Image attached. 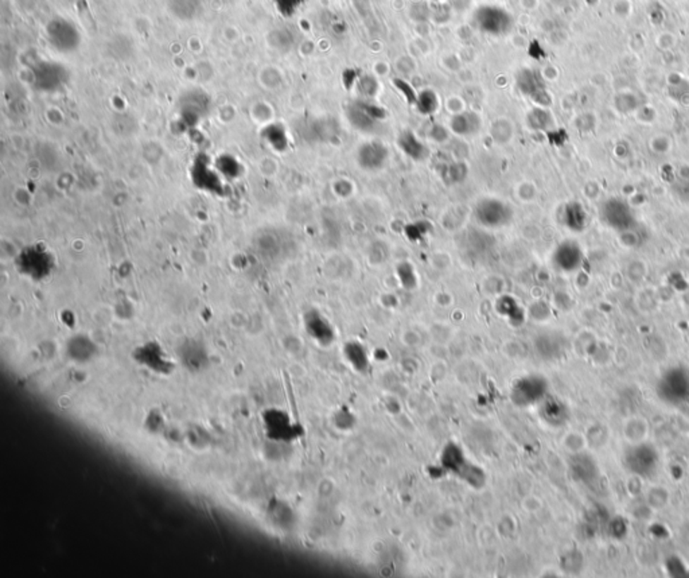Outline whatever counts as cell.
<instances>
[{"label":"cell","instance_id":"obj_1","mask_svg":"<svg viewBox=\"0 0 689 578\" xmlns=\"http://www.w3.org/2000/svg\"><path fill=\"white\" fill-rule=\"evenodd\" d=\"M15 267L25 278L34 282L46 281L56 270V258L44 246L34 244L19 252Z\"/></svg>","mask_w":689,"mask_h":578},{"label":"cell","instance_id":"obj_21","mask_svg":"<svg viewBox=\"0 0 689 578\" xmlns=\"http://www.w3.org/2000/svg\"><path fill=\"white\" fill-rule=\"evenodd\" d=\"M377 89H379V84L372 76H362L358 80V90L365 97H373L377 93Z\"/></svg>","mask_w":689,"mask_h":578},{"label":"cell","instance_id":"obj_19","mask_svg":"<svg viewBox=\"0 0 689 578\" xmlns=\"http://www.w3.org/2000/svg\"><path fill=\"white\" fill-rule=\"evenodd\" d=\"M416 108L417 111L422 114V115H432L438 111V107H439V99L437 96V93L431 89H425V90H422L419 95H417V99H416Z\"/></svg>","mask_w":689,"mask_h":578},{"label":"cell","instance_id":"obj_18","mask_svg":"<svg viewBox=\"0 0 689 578\" xmlns=\"http://www.w3.org/2000/svg\"><path fill=\"white\" fill-rule=\"evenodd\" d=\"M623 435L633 444H642L647 435V423L642 418H633L628 421L626 428L623 430Z\"/></svg>","mask_w":689,"mask_h":578},{"label":"cell","instance_id":"obj_10","mask_svg":"<svg viewBox=\"0 0 689 578\" xmlns=\"http://www.w3.org/2000/svg\"><path fill=\"white\" fill-rule=\"evenodd\" d=\"M97 351V345L87 335H75L66 344V354L75 363H88Z\"/></svg>","mask_w":689,"mask_h":578},{"label":"cell","instance_id":"obj_2","mask_svg":"<svg viewBox=\"0 0 689 578\" xmlns=\"http://www.w3.org/2000/svg\"><path fill=\"white\" fill-rule=\"evenodd\" d=\"M474 23L480 31L489 35H506L513 28V18L499 6H482L474 14Z\"/></svg>","mask_w":689,"mask_h":578},{"label":"cell","instance_id":"obj_6","mask_svg":"<svg viewBox=\"0 0 689 578\" xmlns=\"http://www.w3.org/2000/svg\"><path fill=\"white\" fill-rule=\"evenodd\" d=\"M346 116L354 128L364 133H372L377 127V123L385 118V111L374 104L358 100L348 107Z\"/></svg>","mask_w":689,"mask_h":578},{"label":"cell","instance_id":"obj_7","mask_svg":"<svg viewBox=\"0 0 689 578\" xmlns=\"http://www.w3.org/2000/svg\"><path fill=\"white\" fill-rule=\"evenodd\" d=\"M602 219L611 228H616V231H622V232L630 229L634 222L629 205L618 198H613L604 203V205L602 207Z\"/></svg>","mask_w":689,"mask_h":578},{"label":"cell","instance_id":"obj_4","mask_svg":"<svg viewBox=\"0 0 689 578\" xmlns=\"http://www.w3.org/2000/svg\"><path fill=\"white\" fill-rule=\"evenodd\" d=\"M475 220L486 228H501L513 219V209L499 198H484L474 210Z\"/></svg>","mask_w":689,"mask_h":578},{"label":"cell","instance_id":"obj_5","mask_svg":"<svg viewBox=\"0 0 689 578\" xmlns=\"http://www.w3.org/2000/svg\"><path fill=\"white\" fill-rule=\"evenodd\" d=\"M176 356L179 363L191 373L204 372L210 364L205 344L197 339H185L182 341L176 348Z\"/></svg>","mask_w":689,"mask_h":578},{"label":"cell","instance_id":"obj_9","mask_svg":"<svg viewBox=\"0 0 689 578\" xmlns=\"http://www.w3.org/2000/svg\"><path fill=\"white\" fill-rule=\"evenodd\" d=\"M517 85L524 95L532 97V100H535L536 103L543 104V105L548 103L547 100L548 96L545 92L543 80L540 74L536 73L535 71H529V69L521 71L517 76Z\"/></svg>","mask_w":689,"mask_h":578},{"label":"cell","instance_id":"obj_24","mask_svg":"<svg viewBox=\"0 0 689 578\" xmlns=\"http://www.w3.org/2000/svg\"><path fill=\"white\" fill-rule=\"evenodd\" d=\"M398 274H400V278L403 283L406 286H413L415 284V274H413V270H412L411 265L408 263H403L398 267Z\"/></svg>","mask_w":689,"mask_h":578},{"label":"cell","instance_id":"obj_12","mask_svg":"<svg viewBox=\"0 0 689 578\" xmlns=\"http://www.w3.org/2000/svg\"><path fill=\"white\" fill-rule=\"evenodd\" d=\"M265 433L272 440H287L291 429L287 415L279 410H267L264 415Z\"/></svg>","mask_w":689,"mask_h":578},{"label":"cell","instance_id":"obj_16","mask_svg":"<svg viewBox=\"0 0 689 578\" xmlns=\"http://www.w3.org/2000/svg\"><path fill=\"white\" fill-rule=\"evenodd\" d=\"M451 130L458 135L468 136L477 133L481 128V119L474 112H463L459 115H455L451 119Z\"/></svg>","mask_w":689,"mask_h":578},{"label":"cell","instance_id":"obj_13","mask_svg":"<svg viewBox=\"0 0 689 578\" xmlns=\"http://www.w3.org/2000/svg\"><path fill=\"white\" fill-rule=\"evenodd\" d=\"M397 145L400 150L413 161H423L429 154L428 148L425 147V145L417 139V136L410 130H406L398 135Z\"/></svg>","mask_w":689,"mask_h":578},{"label":"cell","instance_id":"obj_8","mask_svg":"<svg viewBox=\"0 0 689 578\" xmlns=\"http://www.w3.org/2000/svg\"><path fill=\"white\" fill-rule=\"evenodd\" d=\"M388 155V148L384 143L379 140H370L358 148L357 162L361 169L367 171H376L385 166Z\"/></svg>","mask_w":689,"mask_h":578},{"label":"cell","instance_id":"obj_17","mask_svg":"<svg viewBox=\"0 0 689 578\" xmlns=\"http://www.w3.org/2000/svg\"><path fill=\"white\" fill-rule=\"evenodd\" d=\"M439 173L440 177L444 181V183L455 185V183H461L466 179L468 174H469V169L465 163L462 162L444 163L440 167Z\"/></svg>","mask_w":689,"mask_h":578},{"label":"cell","instance_id":"obj_20","mask_svg":"<svg viewBox=\"0 0 689 578\" xmlns=\"http://www.w3.org/2000/svg\"><path fill=\"white\" fill-rule=\"evenodd\" d=\"M668 499H669V493L662 487H656L649 490L647 493V503L654 510H661L665 504L668 503Z\"/></svg>","mask_w":689,"mask_h":578},{"label":"cell","instance_id":"obj_14","mask_svg":"<svg viewBox=\"0 0 689 578\" xmlns=\"http://www.w3.org/2000/svg\"><path fill=\"white\" fill-rule=\"evenodd\" d=\"M306 329L315 340L329 344L333 340V330L329 323L317 311H310L306 315Z\"/></svg>","mask_w":689,"mask_h":578},{"label":"cell","instance_id":"obj_3","mask_svg":"<svg viewBox=\"0 0 689 578\" xmlns=\"http://www.w3.org/2000/svg\"><path fill=\"white\" fill-rule=\"evenodd\" d=\"M133 360L147 370L152 371L158 375H170L174 371V363L164 352L161 344L157 341H148L139 345L133 351Z\"/></svg>","mask_w":689,"mask_h":578},{"label":"cell","instance_id":"obj_23","mask_svg":"<svg viewBox=\"0 0 689 578\" xmlns=\"http://www.w3.org/2000/svg\"><path fill=\"white\" fill-rule=\"evenodd\" d=\"M394 84H395V85H396V88L398 89L401 93H403V96L406 97V100H407L408 103L411 104V105H415V104H416L417 93L413 90V88H412L411 85H410L407 81L400 80V78H396V80L394 81Z\"/></svg>","mask_w":689,"mask_h":578},{"label":"cell","instance_id":"obj_22","mask_svg":"<svg viewBox=\"0 0 689 578\" xmlns=\"http://www.w3.org/2000/svg\"><path fill=\"white\" fill-rule=\"evenodd\" d=\"M346 355L352 360L354 364H365L367 363V355L365 351L361 345L358 344H349L346 347Z\"/></svg>","mask_w":689,"mask_h":578},{"label":"cell","instance_id":"obj_15","mask_svg":"<svg viewBox=\"0 0 689 578\" xmlns=\"http://www.w3.org/2000/svg\"><path fill=\"white\" fill-rule=\"evenodd\" d=\"M563 224L573 232H580L586 228L587 213L579 203H570L563 212Z\"/></svg>","mask_w":689,"mask_h":578},{"label":"cell","instance_id":"obj_11","mask_svg":"<svg viewBox=\"0 0 689 578\" xmlns=\"http://www.w3.org/2000/svg\"><path fill=\"white\" fill-rule=\"evenodd\" d=\"M582 250L573 241L561 243L554 253V263L559 270L570 272L576 270L582 263Z\"/></svg>","mask_w":689,"mask_h":578}]
</instances>
